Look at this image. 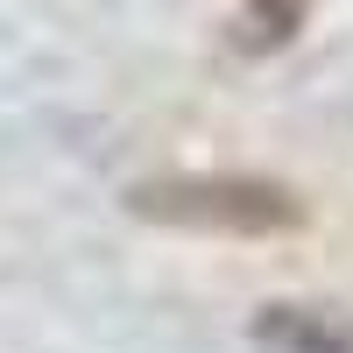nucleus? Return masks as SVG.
Returning a JSON list of instances; mask_svg holds the SVG:
<instances>
[{
  "label": "nucleus",
  "mask_w": 353,
  "mask_h": 353,
  "mask_svg": "<svg viewBox=\"0 0 353 353\" xmlns=\"http://www.w3.org/2000/svg\"><path fill=\"white\" fill-rule=\"evenodd\" d=\"M128 212L170 233H219V241H276L304 226V198L276 176H141L128 184Z\"/></svg>",
  "instance_id": "f257e3e1"
},
{
  "label": "nucleus",
  "mask_w": 353,
  "mask_h": 353,
  "mask_svg": "<svg viewBox=\"0 0 353 353\" xmlns=\"http://www.w3.org/2000/svg\"><path fill=\"white\" fill-rule=\"evenodd\" d=\"M254 332L269 346H283V353H353V339L332 325L325 311H297V304H269L254 318Z\"/></svg>",
  "instance_id": "f03ea898"
},
{
  "label": "nucleus",
  "mask_w": 353,
  "mask_h": 353,
  "mask_svg": "<svg viewBox=\"0 0 353 353\" xmlns=\"http://www.w3.org/2000/svg\"><path fill=\"white\" fill-rule=\"evenodd\" d=\"M304 14H311V0H248L241 43H248V50H283V43L304 28Z\"/></svg>",
  "instance_id": "7ed1b4c3"
}]
</instances>
